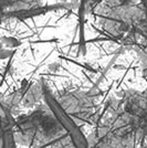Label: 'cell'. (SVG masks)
I'll list each match as a JSON object with an SVG mask.
<instances>
[{
	"label": "cell",
	"mask_w": 147,
	"mask_h": 148,
	"mask_svg": "<svg viewBox=\"0 0 147 148\" xmlns=\"http://www.w3.org/2000/svg\"><path fill=\"white\" fill-rule=\"evenodd\" d=\"M16 143L30 148H74L49 107H38L13 121Z\"/></svg>",
	"instance_id": "6da1fadb"
},
{
	"label": "cell",
	"mask_w": 147,
	"mask_h": 148,
	"mask_svg": "<svg viewBox=\"0 0 147 148\" xmlns=\"http://www.w3.org/2000/svg\"><path fill=\"white\" fill-rule=\"evenodd\" d=\"M90 148H143L132 119L122 111L120 99H110L87 137Z\"/></svg>",
	"instance_id": "7a4b0ae2"
},
{
	"label": "cell",
	"mask_w": 147,
	"mask_h": 148,
	"mask_svg": "<svg viewBox=\"0 0 147 148\" xmlns=\"http://www.w3.org/2000/svg\"><path fill=\"white\" fill-rule=\"evenodd\" d=\"M42 91H43V99L45 102L49 110L52 112L54 117L62 126L63 130L67 133L70 140L72 143L74 148H90L89 139L85 137L84 133L82 132L79 124L76 123L75 118L71 116L59 103L53 92L50 90L47 83L42 82Z\"/></svg>",
	"instance_id": "3957f363"
},
{
	"label": "cell",
	"mask_w": 147,
	"mask_h": 148,
	"mask_svg": "<svg viewBox=\"0 0 147 148\" xmlns=\"http://www.w3.org/2000/svg\"><path fill=\"white\" fill-rule=\"evenodd\" d=\"M59 103L65 111L80 121L95 124L93 117L96 118L95 113L98 108L96 103V93L93 91H67L56 97Z\"/></svg>",
	"instance_id": "277c9868"
},
{
	"label": "cell",
	"mask_w": 147,
	"mask_h": 148,
	"mask_svg": "<svg viewBox=\"0 0 147 148\" xmlns=\"http://www.w3.org/2000/svg\"><path fill=\"white\" fill-rule=\"evenodd\" d=\"M120 105L122 111L134 123L141 138L142 147L147 148V91H126L120 99Z\"/></svg>",
	"instance_id": "5b68a950"
},
{
	"label": "cell",
	"mask_w": 147,
	"mask_h": 148,
	"mask_svg": "<svg viewBox=\"0 0 147 148\" xmlns=\"http://www.w3.org/2000/svg\"><path fill=\"white\" fill-rule=\"evenodd\" d=\"M0 142H1V148H16V139L13 135L12 125H6L3 127Z\"/></svg>",
	"instance_id": "8992f818"
},
{
	"label": "cell",
	"mask_w": 147,
	"mask_h": 148,
	"mask_svg": "<svg viewBox=\"0 0 147 148\" xmlns=\"http://www.w3.org/2000/svg\"><path fill=\"white\" fill-rule=\"evenodd\" d=\"M9 2H10V0H0V5H7Z\"/></svg>",
	"instance_id": "52a82bcc"
}]
</instances>
